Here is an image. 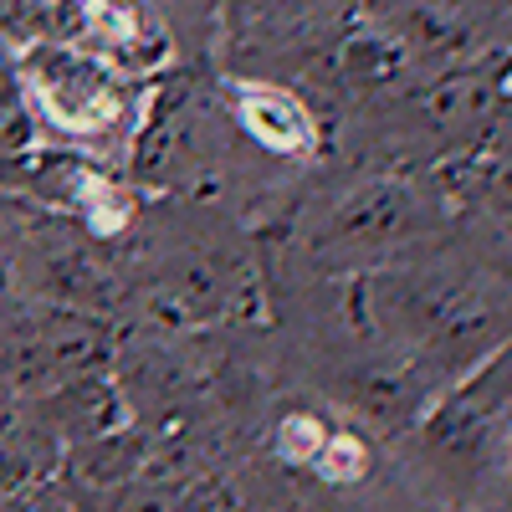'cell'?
Wrapping results in <instances>:
<instances>
[{"mask_svg":"<svg viewBox=\"0 0 512 512\" xmlns=\"http://www.w3.org/2000/svg\"><path fill=\"white\" fill-rule=\"evenodd\" d=\"M246 123H251V134L262 139V144H272V149H303L308 144V123H303V113H297L287 98L251 93Z\"/></svg>","mask_w":512,"mask_h":512,"instance_id":"6da1fadb","label":"cell"},{"mask_svg":"<svg viewBox=\"0 0 512 512\" xmlns=\"http://www.w3.org/2000/svg\"><path fill=\"white\" fill-rule=\"evenodd\" d=\"M308 446H318L313 425H308V420H292V451H308Z\"/></svg>","mask_w":512,"mask_h":512,"instance_id":"7a4b0ae2","label":"cell"}]
</instances>
